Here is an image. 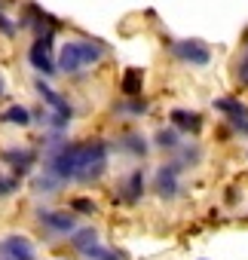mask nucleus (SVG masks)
<instances>
[{"instance_id": "obj_6", "label": "nucleus", "mask_w": 248, "mask_h": 260, "mask_svg": "<svg viewBox=\"0 0 248 260\" xmlns=\"http://www.w3.org/2000/svg\"><path fill=\"white\" fill-rule=\"evenodd\" d=\"M172 52H175L184 64H190V68H205V64L211 61V49H208V43H202V40H175V43H172Z\"/></svg>"}, {"instance_id": "obj_26", "label": "nucleus", "mask_w": 248, "mask_h": 260, "mask_svg": "<svg viewBox=\"0 0 248 260\" xmlns=\"http://www.w3.org/2000/svg\"><path fill=\"white\" fill-rule=\"evenodd\" d=\"M0 95H4V77H0Z\"/></svg>"}, {"instance_id": "obj_16", "label": "nucleus", "mask_w": 248, "mask_h": 260, "mask_svg": "<svg viewBox=\"0 0 248 260\" xmlns=\"http://www.w3.org/2000/svg\"><path fill=\"white\" fill-rule=\"evenodd\" d=\"M0 119H4V122H13V125H28V122H31V110L22 107V104H13L10 110L0 113Z\"/></svg>"}, {"instance_id": "obj_19", "label": "nucleus", "mask_w": 248, "mask_h": 260, "mask_svg": "<svg viewBox=\"0 0 248 260\" xmlns=\"http://www.w3.org/2000/svg\"><path fill=\"white\" fill-rule=\"evenodd\" d=\"M61 187H65V184H58V181H55L52 175H46V172H43L40 178H34V193H58Z\"/></svg>"}, {"instance_id": "obj_23", "label": "nucleus", "mask_w": 248, "mask_h": 260, "mask_svg": "<svg viewBox=\"0 0 248 260\" xmlns=\"http://www.w3.org/2000/svg\"><path fill=\"white\" fill-rule=\"evenodd\" d=\"M230 125H233V132H236V135H242V138H248V116H239V119H230Z\"/></svg>"}, {"instance_id": "obj_17", "label": "nucleus", "mask_w": 248, "mask_h": 260, "mask_svg": "<svg viewBox=\"0 0 248 260\" xmlns=\"http://www.w3.org/2000/svg\"><path fill=\"white\" fill-rule=\"evenodd\" d=\"M178 156H181V159H175V162H178L181 169H187V166H196V162L202 159V150H199L196 144H181Z\"/></svg>"}, {"instance_id": "obj_11", "label": "nucleus", "mask_w": 248, "mask_h": 260, "mask_svg": "<svg viewBox=\"0 0 248 260\" xmlns=\"http://www.w3.org/2000/svg\"><path fill=\"white\" fill-rule=\"evenodd\" d=\"M172 125L178 128V132H199L202 116L196 110H172Z\"/></svg>"}, {"instance_id": "obj_13", "label": "nucleus", "mask_w": 248, "mask_h": 260, "mask_svg": "<svg viewBox=\"0 0 248 260\" xmlns=\"http://www.w3.org/2000/svg\"><path fill=\"white\" fill-rule=\"evenodd\" d=\"M153 138H157V147H160V150H169V153H178V150H181V144H184V141H181V132H178L175 125L160 128Z\"/></svg>"}, {"instance_id": "obj_3", "label": "nucleus", "mask_w": 248, "mask_h": 260, "mask_svg": "<svg viewBox=\"0 0 248 260\" xmlns=\"http://www.w3.org/2000/svg\"><path fill=\"white\" fill-rule=\"evenodd\" d=\"M28 58H31V68L40 71V74H46V77H52V74L58 71V61H52V31H43V34L31 43Z\"/></svg>"}, {"instance_id": "obj_9", "label": "nucleus", "mask_w": 248, "mask_h": 260, "mask_svg": "<svg viewBox=\"0 0 248 260\" xmlns=\"http://www.w3.org/2000/svg\"><path fill=\"white\" fill-rule=\"evenodd\" d=\"M141 196H144V172L135 169V172L126 175V181L119 184V199L135 205V202H141Z\"/></svg>"}, {"instance_id": "obj_8", "label": "nucleus", "mask_w": 248, "mask_h": 260, "mask_svg": "<svg viewBox=\"0 0 248 260\" xmlns=\"http://www.w3.org/2000/svg\"><path fill=\"white\" fill-rule=\"evenodd\" d=\"M4 162L22 178V175H28L31 166L37 162V153H34L31 147H10V150H4Z\"/></svg>"}, {"instance_id": "obj_1", "label": "nucleus", "mask_w": 248, "mask_h": 260, "mask_svg": "<svg viewBox=\"0 0 248 260\" xmlns=\"http://www.w3.org/2000/svg\"><path fill=\"white\" fill-rule=\"evenodd\" d=\"M104 52H107V49H104L98 40H86V37L68 40V43L61 46V52H58V71L68 74V77H77V74L95 68V64L104 58Z\"/></svg>"}, {"instance_id": "obj_2", "label": "nucleus", "mask_w": 248, "mask_h": 260, "mask_svg": "<svg viewBox=\"0 0 248 260\" xmlns=\"http://www.w3.org/2000/svg\"><path fill=\"white\" fill-rule=\"evenodd\" d=\"M107 169V144L101 138L95 141H83L77 147V181L80 184H92L104 175Z\"/></svg>"}, {"instance_id": "obj_5", "label": "nucleus", "mask_w": 248, "mask_h": 260, "mask_svg": "<svg viewBox=\"0 0 248 260\" xmlns=\"http://www.w3.org/2000/svg\"><path fill=\"white\" fill-rule=\"evenodd\" d=\"M37 220H40V226L46 230V233H52V236H74L80 226H77V220H74V214L71 211H55V208H40L37 211Z\"/></svg>"}, {"instance_id": "obj_21", "label": "nucleus", "mask_w": 248, "mask_h": 260, "mask_svg": "<svg viewBox=\"0 0 248 260\" xmlns=\"http://www.w3.org/2000/svg\"><path fill=\"white\" fill-rule=\"evenodd\" d=\"M19 190V178L16 175H0V199L4 196H13Z\"/></svg>"}, {"instance_id": "obj_15", "label": "nucleus", "mask_w": 248, "mask_h": 260, "mask_svg": "<svg viewBox=\"0 0 248 260\" xmlns=\"http://www.w3.org/2000/svg\"><path fill=\"white\" fill-rule=\"evenodd\" d=\"M119 147L126 150V153H132V156H144V153H147V141H144V135H135V132L122 135V138H119Z\"/></svg>"}, {"instance_id": "obj_25", "label": "nucleus", "mask_w": 248, "mask_h": 260, "mask_svg": "<svg viewBox=\"0 0 248 260\" xmlns=\"http://www.w3.org/2000/svg\"><path fill=\"white\" fill-rule=\"evenodd\" d=\"M242 46L248 49V28H245V37H242Z\"/></svg>"}, {"instance_id": "obj_22", "label": "nucleus", "mask_w": 248, "mask_h": 260, "mask_svg": "<svg viewBox=\"0 0 248 260\" xmlns=\"http://www.w3.org/2000/svg\"><path fill=\"white\" fill-rule=\"evenodd\" d=\"M71 211H80V214H95V202L86 199V196H77L71 199Z\"/></svg>"}, {"instance_id": "obj_18", "label": "nucleus", "mask_w": 248, "mask_h": 260, "mask_svg": "<svg viewBox=\"0 0 248 260\" xmlns=\"http://www.w3.org/2000/svg\"><path fill=\"white\" fill-rule=\"evenodd\" d=\"M116 113H126L129 119L144 116V113H147V101H144V98H129L126 104H119V107H116Z\"/></svg>"}, {"instance_id": "obj_27", "label": "nucleus", "mask_w": 248, "mask_h": 260, "mask_svg": "<svg viewBox=\"0 0 248 260\" xmlns=\"http://www.w3.org/2000/svg\"><path fill=\"white\" fill-rule=\"evenodd\" d=\"M0 19H4V16H0Z\"/></svg>"}, {"instance_id": "obj_24", "label": "nucleus", "mask_w": 248, "mask_h": 260, "mask_svg": "<svg viewBox=\"0 0 248 260\" xmlns=\"http://www.w3.org/2000/svg\"><path fill=\"white\" fill-rule=\"evenodd\" d=\"M101 260H122V257H119V254H116V251H107V254H104V257H101Z\"/></svg>"}, {"instance_id": "obj_10", "label": "nucleus", "mask_w": 248, "mask_h": 260, "mask_svg": "<svg viewBox=\"0 0 248 260\" xmlns=\"http://www.w3.org/2000/svg\"><path fill=\"white\" fill-rule=\"evenodd\" d=\"M101 242H98V230L95 226H80L74 236H71V248L80 254V257H86L89 251H95Z\"/></svg>"}, {"instance_id": "obj_20", "label": "nucleus", "mask_w": 248, "mask_h": 260, "mask_svg": "<svg viewBox=\"0 0 248 260\" xmlns=\"http://www.w3.org/2000/svg\"><path fill=\"white\" fill-rule=\"evenodd\" d=\"M233 80H236L239 86H248V49L236 58V64H233Z\"/></svg>"}, {"instance_id": "obj_14", "label": "nucleus", "mask_w": 248, "mask_h": 260, "mask_svg": "<svg viewBox=\"0 0 248 260\" xmlns=\"http://www.w3.org/2000/svg\"><path fill=\"white\" fill-rule=\"evenodd\" d=\"M214 110H221L227 116V122L230 119H239V116H248V104L239 101V98H218L214 101Z\"/></svg>"}, {"instance_id": "obj_12", "label": "nucleus", "mask_w": 248, "mask_h": 260, "mask_svg": "<svg viewBox=\"0 0 248 260\" xmlns=\"http://www.w3.org/2000/svg\"><path fill=\"white\" fill-rule=\"evenodd\" d=\"M141 86H144V74L138 68H129L126 74H122V80H119V89H122L126 98H141Z\"/></svg>"}, {"instance_id": "obj_7", "label": "nucleus", "mask_w": 248, "mask_h": 260, "mask_svg": "<svg viewBox=\"0 0 248 260\" xmlns=\"http://www.w3.org/2000/svg\"><path fill=\"white\" fill-rule=\"evenodd\" d=\"M0 260H37L28 236H4L0 239Z\"/></svg>"}, {"instance_id": "obj_4", "label": "nucleus", "mask_w": 248, "mask_h": 260, "mask_svg": "<svg viewBox=\"0 0 248 260\" xmlns=\"http://www.w3.org/2000/svg\"><path fill=\"white\" fill-rule=\"evenodd\" d=\"M181 166L172 159V162H163L160 169H157V175H153V190H157V196L160 199H175L178 193H181Z\"/></svg>"}]
</instances>
